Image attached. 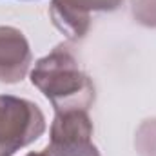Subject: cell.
Wrapping results in <instances>:
<instances>
[{
  "mask_svg": "<svg viewBox=\"0 0 156 156\" xmlns=\"http://www.w3.org/2000/svg\"><path fill=\"white\" fill-rule=\"evenodd\" d=\"M45 133V116L31 100L0 94V156H13Z\"/></svg>",
  "mask_w": 156,
  "mask_h": 156,
  "instance_id": "obj_2",
  "label": "cell"
},
{
  "mask_svg": "<svg viewBox=\"0 0 156 156\" xmlns=\"http://www.w3.org/2000/svg\"><path fill=\"white\" fill-rule=\"evenodd\" d=\"M91 136L93 122L87 111L55 113L45 151L51 156H100Z\"/></svg>",
  "mask_w": 156,
  "mask_h": 156,
  "instance_id": "obj_3",
  "label": "cell"
},
{
  "mask_svg": "<svg viewBox=\"0 0 156 156\" xmlns=\"http://www.w3.org/2000/svg\"><path fill=\"white\" fill-rule=\"evenodd\" d=\"M26 156H51L47 151H42V153H27Z\"/></svg>",
  "mask_w": 156,
  "mask_h": 156,
  "instance_id": "obj_9",
  "label": "cell"
},
{
  "mask_svg": "<svg viewBox=\"0 0 156 156\" xmlns=\"http://www.w3.org/2000/svg\"><path fill=\"white\" fill-rule=\"evenodd\" d=\"M85 11H115L122 5L123 0H75Z\"/></svg>",
  "mask_w": 156,
  "mask_h": 156,
  "instance_id": "obj_8",
  "label": "cell"
},
{
  "mask_svg": "<svg viewBox=\"0 0 156 156\" xmlns=\"http://www.w3.org/2000/svg\"><path fill=\"white\" fill-rule=\"evenodd\" d=\"M31 83L51 102L55 113L89 111L94 104V83L66 45H56L29 73Z\"/></svg>",
  "mask_w": 156,
  "mask_h": 156,
  "instance_id": "obj_1",
  "label": "cell"
},
{
  "mask_svg": "<svg viewBox=\"0 0 156 156\" xmlns=\"http://www.w3.org/2000/svg\"><path fill=\"white\" fill-rule=\"evenodd\" d=\"M31 47L26 35L13 26H0V82L18 83L31 67Z\"/></svg>",
  "mask_w": 156,
  "mask_h": 156,
  "instance_id": "obj_4",
  "label": "cell"
},
{
  "mask_svg": "<svg viewBox=\"0 0 156 156\" xmlns=\"http://www.w3.org/2000/svg\"><path fill=\"white\" fill-rule=\"evenodd\" d=\"M53 26L67 40H82L91 27V13L80 7L75 0H53L49 5Z\"/></svg>",
  "mask_w": 156,
  "mask_h": 156,
  "instance_id": "obj_5",
  "label": "cell"
},
{
  "mask_svg": "<svg viewBox=\"0 0 156 156\" xmlns=\"http://www.w3.org/2000/svg\"><path fill=\"white\" fill-rule=\"evenodd\" d=\"M134 145L140 156H156V118L142 122L134 136Z\"/></svg>",
  "mask_w": 156,
  "mask_h": 156,
  "instance_id": "obj_6",
  "label": "cell"
},
{
  "mask_svg": "<svg viewBox=\"0 0 156 156\" xmlns=\"http://www.w3.org/2000/svg\"><path fill=\"white\" fill-rule=\"evenodd\" d=\"M134 20L145 27H156V0H131Z\"/></svg>",
  "mask_w": 156,
  "mask_h": 156,
  "instance_id": "obj_7",
  "label": "cell"
}]
</instances>
